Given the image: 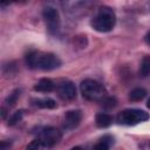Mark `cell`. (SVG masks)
Masks as SVG:
<instances>
[{
  "label": "cell",
  "mask_w": 150,
  "mask_h": 150,
  "mask_svg": "<svg viewBox=\"0 0 150 150\" xmlns=\"http://www.w3.org/2000/svg\"><path fill=\"white\" fill-rule=\"evenodd\" d=\"M26 63L30 68H38L42 70H53L61 66V60L52 53L30 52L26 55Z\"/></svg>",
  "instance_id": "1"
},
{
  "label": "cell",
  "mask_w": 150,
  "mask_h": 150,
  "mask_svg": "<svg viewBox=\"0 0 150 150\" xmlns=\"http://www.w3.org/2000/svg\"><path fill=\"white\" fill-rule=\"evenodd\" d=\"M116 23V15L115 12L107 6L100 7L97 13L94 15V18L90 21L91 27L100 33H107L110 32Z\"/></svg>",
  "instance_id": "2"
},
{
  "label": "cell",
  "mask_w": 150,
  "mask_h": 150,
  "mask_svg": "<svg viewBox=\"0 0 150 150\" xmlns=\"http://www.w3.org/2000/svg\"><path fill=\"white\" fill-rule=\"evenodd\" d=\"M80 89H81L83 97H86L87 100H90V101H100V100L104 98V96H105L104 87L95 80L87 79V80L82 81L80 84Z\"/></svg>",
  "instance_id": "3"
},
{
  "label": "cell",
  "mask_w": 150,
  "mask_h": 150,
  "mask_svg": "<svg viewBox=\"0 0 150 150\" xmlns=\"http://www.w3.org/2000/svg\"><path fill=\"white\" fill-rule=\"evenodd\" d=\"M149 120V114L142 109H127L118 114L117 121L122 124L134 125Z\"/></svg>",
  "instance_id": "4"
},
{
  "label": "cell",
  "mask_w": 150,
  "mask_h": 150,
  "mask_svg": "<svg viewBox=\"0 0 150 150\" xmlns=\"http://www.w3.org/2000/svg\"><path fill=\"white\" fill-rule=\"evenodd\" d=\"M47 29L50 34H55L60 28V15L59 12L50 6H47L42 12Z\"/></svg>",
  "instance_id": "5"
},
{
  "label": "cell",
  "mask_w": 150,
  "mask_h": 150,
  "mask_svg": "<svg viewBox=\"0 0 150 150\" xmlns=\"http://www.w3.org/2000/svg\"><path fill=\"white\" fill-rule=\"evenodd\" d=\"M61 137H62V135L56 128L47 127L41 130L39 139L43 146H53L61 139Z\"/></svg>",
  "instance_id": "6"
},
{
  "label": "cell",
  "mask_w": 150,
  "mask_h": 150,
  "mask_svg": "<svg viewBox=\"0 0 150 150\" xmlns=\"http://www.w3.org/2000/svg\"><path fill=\"white\" fill-rule=\"evenodd\" d=\"M57 93L63 100H74L76 97V88L75 84L70 81H61L57 84Z\"/></svg>",
  "instance_id": "7"
},
{
  "label": "cell",
  "mask_w": 150,
  "mask_h": 150,
  "mask_svg": "<svg viewBox=\"0 0 150 150\" xmlns=\"http://www.w3.org/2000/svg\"><path fill=\"white\" fill-rule=\"evenodd\" d=\"M81 118H82V114L80 110H69L64 114V128L68 129V130H71V129H75L80 122H81Z\"/></svg>",
  "instance_id": "8"
},
{
  "label": "cell",
  "mask_w": 150,
  "mask_h": 150,
  "mask_svg": "<svg viewBox=\"0 0 150 150\" xmlns=\"http://www.w3.org/2000/svg\"><path fill=\"white\" fill-rule=\"evenodd\" d=\"M55 84L50 79H41L35 86L34 89L38 91H42V93H49L54 89Z\"/></svg>",
  "instance_id": "9"
},
{
  "label": "cell",
  "mask_w": 150,
  "mask_h": 150,
  "mask_svg": "<svg viewBox=\"0 0 150 150\" xmlns=\"http://www.w3.org/2000/svg\"><path fill=\"white\" fill-rule=\"evenodd\" d=\"M95 122H96V125L98 128H107L109 125H111L112 123V116L107 114V112H100L96 115V118H95Z\"/></svg>",
  "instance_id": "10"
},
{
  "label": "cell",
  "mask_w": 150,
  "mask_h": 150,
  "mask_svg": "<svg viewBox=\"0 0 150 150\" xmlns=\"http://www.w3.org/2000/svg\"><path fill=\"white\" fill-rule=\"evenodd\" d=\"M33 102L39 108H43V109H54V108H56V102L53 98H49V97L38 98V100H34Z\"/></svg>",
  "instance_id": "11"
},
{
  "label": "cell",
  "mask_w": 150,
  "mask_h": 150,
  "mask_svg": "<svg viewBox=\"0 0 150 150\" xmlns=\"http://www.w3.org/2000/svg\"><path fill=\"white\" fill-rule=\"evenodd\" d=\"M145 95H146L145 89H143V88H135V89H132L130 91L129 98L131 101H141V100H143L145 97Z\"/></svg>",
  "instance_id": "12"
},
{
  "label": "cell",
  "mask_w": 150,
  "mask_h": 150,
  "mask_svg": "<svg viewBox=\"0 0 150 150\" xmlns=\"http://www.w3.org/2000/svg\"><path fill=\"white\" fill-rule=\"evenodd\" d=\"M141 74L143 76H148L150 75V56H145L141 63V69H139Z\"/></svg>",
  "instance_id": "13"
},
{
  "label": "cell",
  "mask_w": 150,
  "mask_h": 150,
  "mask_svg": "<svg viewBox=\"0 0 150 150\" xmlns=\"http://www.w3.org/2000/svg\"><path fill=\"white\" fill-rule=\"evenodd\" d=\"M110 141H107V137L102 138L98 143L95 144V146L93 148V150H109V146H110Z\"/></svg>",
  "instance_id": "14"
},
{
  "label": "cell",
  "mask_w": 150,
  "mask_h": 150,
  "mask_svg": "<svg viewBox=\"0 0 150 150\" xmlns=\"http://www.w3.org/2000/svg\"><path fill=\"white\" fill-rule=\"evenodd\" d=\"M22 114H23L22 110L14 112V114L11 116V118H9V121H8V124H9V125H13V124H15L16 122H19V121L21 120V117H22Z\"/></svg>",
  "instance_id": "15"
},
{
  "label": "cell",
  "mask_w": 150,
  "mask_h": 150,
  "mask_svg": "<svg viewBox=\"0 0 150 150\" xmlns=\"http://www.w3.org/2000/svg\"><path fill=\"white\" fill-rule=\"evenodd\" d=\"M41 145H42V144H41L40 139L38 138V139H34V141H32V142H30V143L27 145L26 150H39Z\"/></svg>",
  "instance_id": "16"
},
{
  "label": "cell",
  "mask_w": 150,
  "mask_h": 150,
  "mask_svg": "<svg viewBox=\"0 0 150 150\" xmlns=\"http://www.w3.org/2000/svg\"><path fill=\"white\" fill-rule=\"evenodd\" d=\"M19 90H15L14 93H12L11 95H9V97L7 98V102H8V104H14L15 103V100L18 98V96H19Z\"/></svg>",
  "instance_id": "17"
},
{
  "label": "cell",
  "mask_w": 150,
  "mask_h": 150,
  "mask_svg": "<svg viewBox=\"0 0 150 150\" xmlns=\"http://www.w3.org/2000/svg\"><path fill=\"white\" fill-rule=\"evenodd\" d=\"M145 42H146L148 45H150V32L145 35Z\"/></svg>",
  "instance_id": "18"
},
{
  "label": "cell",
  "mask_w": 150,
  "mask_h": 150,
  "mask_svg": "<svg viewBox=\"0 0 150 150\" xmlns=\"http://www.w3.org/2000/svg\"><path fill=\"white\" fill-rule=\"evenodd\" d=\"M70 150H82L80 146H75V148H73V149H70Z\"/></svg>",
  "instance_id": "19"
},
{
  "label": "cell",
  "mask_w": 150,
  "mask_h": 150,
  "mask_svg": "<svg viewBox=\"0 0 150 150\" xmlns=\"http://www.w3.org/2000/svg\"><path fill=\"white\" fill-rule=\"evenodd\" d=\"M146 105H148V108H149V109H150V98H149V100H148V102H146Z\"/></svg>",
  "instance_id": "20"
}]
</instances>
